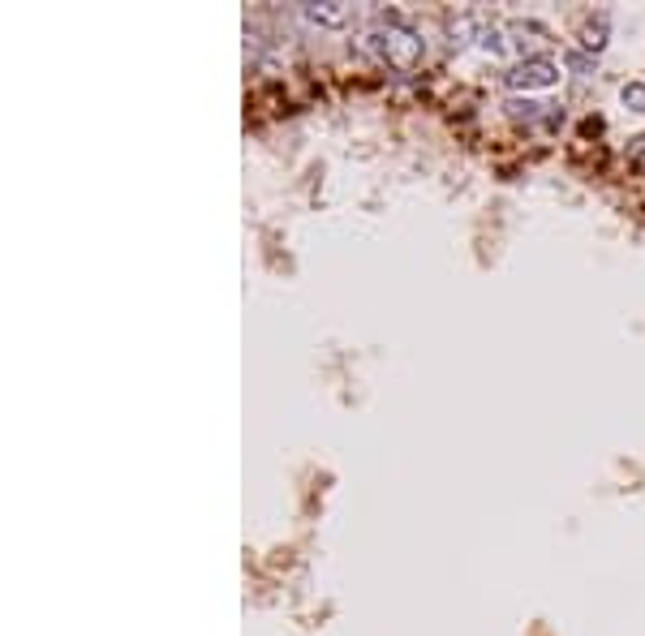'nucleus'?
Wrapping results in <instances>:
<instances>
[{"label": "nucleus", "mask_w": 645, "mask_h": 636, "mask_svg": "<svg viewBox=\"0 0 645 636\" xmlns=\"http://www.w3.org/2000/svg\"><path fill=\"white\" fill-rule=\"evenodd\" d=\"M508 35H512V43L521 48L525 56H542V52H534L538 43H551V31L542 22H534V18H516V22H508Z\"/></svg>", "instance_id": "39448f33"}, {"label": "nucleus", "mask_w": 645, "mask_h": 636, "mask_svg": "<svg viewBox=\"0 0 645 636\" xmlns=\"http://www.w3.org/2000/svg\"><path fill=\"white\" fill-rule=\"evenodd\" d=\"M607 35H611V13H607V9L590 13V18L581 22V31H577V39H581V52L598 56L602 48H607Z\"/></svg>", "instance_id": "20e7f679"}, {"label": "nucleus", "mask_w": 645, "mask_h": 636, "mask_svg": "<svg viewBox=\"0 0 645 636\" xmlns=\"http://www.w3.org/2000/svg\"><path fill=\"white\" fill-rule=\"evenodd\" d=\"M370 39H375L379 61H387L392 69H405V74H409V69H418L422 56H426V39L413 31V26L405 22V13H396V9L379 13V31Z\"/></svg>", "instance_id": "f257e3e1"}, {"label": "nucleus", "mask_w": 645, "mask_h": 636, "mask_svg": "<svg viewBox=\"0 0 645 636\" xmlns=\"http://www.w3.org/2000/svg\"><path fill=\"white\" fill-rule=\"evenodd\" d=\"M301 18L314 26H327V31H340V26H349L353 5H344V0H319V5H301Z\"/></svg>", "instance_id": "7ed1b4c3"}, {"label": "nucleus", "mask_w": 645, "mask_h": 636, "mask_svg": "<svg viewBox=\"0 0 645 636\" xmlns=\"http://www.w3.org/2000/svg\"><path fill=\"white\" fill-rule=\"evenodd\" d=\"M542 108H547V104H534V99H521V95L508 99V117H512V121H521V125H538L542 117H547Z\"/></svg>", "instance_id": "423d86ee"}, {"label": "nucleus", "mask_w": 645, "mask_h": 636, "mask_svg": "<svg viewBox=\"0 0 645 636\" xmlns=\"http://www.w3.org/2000/svg\"><path fill=\"white\" fill-rule=\"evenodd\" d=\"M478 43H482V52H491V56H504V31H499V26H486V31L478 35Z\"/></svg>", "instance_id": "1a4fd4ad"}, {"label": "nucleus", "mask_w": 645, "mask_h": 636, "mask_svg": "<svg viewBox=\"0 0 645 636\" xmlns=\"http://www.w3.org/2000/svg\"><path fill=\"white\" fill-rule=\"evenodd\" d=\"M504 82L512 86V91H547V86L559 82V61H551V56H521Z\"/></svg>", "instance_id": "f03ea898"}, {"label": "nucleus", "mask_w": 645, "mask_h": 636, "mask_svg": "<svg viewBox=\"0 0 645 636\" xmlns=\"http://www.w3.org/2000/svg\"><path fill=\"white\" fill-rule=\"evenodd\" d=\"M628 164H633V168H641V172H645V134H637V138H628Z\"/></svg>", "instance_id": "9b49d317"}, {"label": "nucleus", "mask_w": 645, "mask_h": 636, "mask_svg": "<svg viewBox=\"0 0 645 636\" xmlns=\"http://www.w3.org/2000/svg\"><path fill=\"white\" fill-rule=\"evenodd\" d=\"M568 69H572V74H594L598 56H590V52H568Z\"/></svg>", "instance_id": "9d476101"}, {"label": "nucleus", "mask_w": 645, "mask_h": 636, "mask_svg": "<svg viewBox=\"0 0 645 636\" xmlns=\"http://www.w3.org/2000/svg\"><path fill=\"white\" fill-rule=\"evenodd\" d=\"M620 99H624L628 112H645V82H624Z\"/></svg>", "instance_id": "6e6552de"}, {"label": "nucleus", "mask_w": 645, "mask_h": 636, "mask_svg": "<svg viewBox=\"0 0 645 636\" xmlns=\"http://www.w3.org/2000/svg\"><path fill=\"white\" fill-rule=\"evenodd\" d=\"M473 39V13H452L448 18V43L452 48H465Z\"/></svg>", "instance_id": "0eeeda50"}]
</instances>
